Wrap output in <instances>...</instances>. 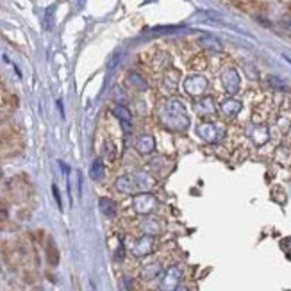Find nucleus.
<instances>
[{
    "mask_svg": "<svg viewBox=\"0 0 291 291\" xmlns=\"http://www.w3.org/2000/svg\"><path fill=\"white\" fill-rule=\"evenodd\" d=\"M156 186V177L150 175L148 172H132L120 175L114 181V188L118 193L124 195H138V193H146Z\"/></svg>",
    "mask_w": 291,
    "mask_h": 291,
    "instance_id": "nucleus-2",
    "label": "nucleus"
},
{
    "mask_svg": "<svg viewBox=\"0 0 291 291\" xmlns=\"http://www.w3.org/2000/svg\"><path fill=\"white\" fill-rule=\"evenodd\" d=\"M179 81H181V72L177 68H166L163 75V90L166 93H173L177 90Z\"/></svg>",
    "mask_w": 291,
    "mask_h": 291,
    "instance_id": "nucleus-10",
    "label": "nucleus"
},
{
    "mask_svg": "<svg viewBox=\"0 0 291 291\" xmlns=\"http://www.w3.org/2000/svg\"><path fill=\"white\" fill-rule=\"evenodd\" d=\"M221 86L229 95H236L239 91V86H241V77L237 73L236 68H227V70L221 72Z\"/></svg>",
    "mask_w": 291,
    "mask_h": 291,
    "instance_id": "nucleus-6",
    "label": "nucleus"
},
{
    "mask_svg": "<svg viewBox=\"0 0 291 291\" xmlns=\"http://www.w3.org/2000/svg\"><path fill=\"white\" fill-rule=\"evenodd\" d=\"M45 255H47V263L50 266H57L61 261V254H59V248L57 245L54 243V239H49L47 245H45Z\"/></svg>",
    "mask_w": 291,
    "mask_h": 291,
    "instance_id": "nucleus-14",
    "label": "nucleus"
},
{
    "mask_svg": "<svg viewBox=\"0 0 291 291\" xmlns=\"http://www.w3.org/2000/svg\"><path fill=\"white\" fill-rule=\"evenodd\" d=\"M2 104H4V97H2V95H0V106H2Z\"/></svg>",
    "mask_w": 291,
    "mask_h": 291,
    "instance_id": "nucleus-26",
    "label": "nucleus"
},
{
    "mask_svg": "<svg viewBox=\"0 0 291 291\" xmlns=\"http://www.w3.org/2000/svg\"><path fill=\"white\" fill-rule=\"evenodd\" d=\"M197 134L205 143H218L225 136V129L218 122H202L197 127Z\"/></svg>",
    "mask_w": 291,
    "mask_h": 291,
    "instance_id": "nucleus-3",
    "label": "nucleus"
},
{
    "mask_svg": "<svg viewBox=\"0 0 291 291\" xmlns=\"http://www.w3.org/2000/svg\"><path fill=\"white\" fill-rule=\"evenodd\" d=\"M104 156H106V159H109V161H113L114 157H116V148H114V145L111 141H106V145H104Z\"/></svg>",
    "mask_w": 291,
    "mask_h": 291,
    "instance_id": "nucleus-21",
    "label": "nucleus"
},
{
    "mask_svg": "<svg viewBox=\"0 0 291 291\" xmlns=\"http://www.w3.org/2000/svg\"><path fill=\"white\" fill-rule=\"evenodd\" d=\"M7 220V209L6 205H0V223Z\"/></svg>",
    "mask_w": 291,
    "mask_h": 291,
    "instance_id": "nucleus-24",
    "label": "nucleus"
},
{
    "mask_svg": "<svg viewBox=\"0 0 291 291\" xmlns=\"http://www.w3.org/2000/svg\"><path fill=\"white\" fill-rule=\"evenodd\" d=\"M104 175H106V170H104V163L100 159H95L91 164V170H90V177L93 181H102Z\"/></svg>",
    "mask_w": 291,
    "mask_h": 291,
    "instance_id": "nucleus-20",
    "label": "nucleus"
},
{
    "mask_svg": "<svg viewBox=\"0 0 291 291\" xmlns=\"http://www.w3.org/2000/svg\"><path fill=\"white\" fill-rule=\"evenodd\" d=\"M199 45H200V49L209 50V52H221V50H223V45L220 43V39L215 38V36H209V34L202 36V38L199 39Z\"/></svg>",
    "mask_w": 291,
    "mask_h": 291,
    "instance_id": "nucleus-15",
    "label": "nucleus"
},
{
    "mask_svg": "<svg viewBox=\"0 0 291 291\" xmlns=\"http://www.w3.org/2000/svg\"><path fill=\"white\" fill-rule=\"evenodd\" d=\"M154 248H156V237L143 234L132 245V255H136V257H146V255H150L154 252Z\"/></svg>",
    "mask_w": 291,
    "mask_h": 291,
    "instance_id": "nucleus-8",
    "label": "nucleus"
},
{
    "mask_svg": "<svg viewBox=\"0 0 291 291\" xmlns=\"http://www.w3.org/2000/svg\"><path fill=\"white\" fill-rule=\"evenodd\" d=\"M159 122L164 129L173 132H182L189 127V116L182 100L168 98L159 108Z\"/></svg>",
    "mask_w": 291,
    "mask_h": 291,
    "instance_id": "nucleus-1",
    "label": "nucleus"
},
{
    "mask_svg": "<svg viewBox=\"0 0 291 291\" xmlns=\"http://www.w3.org/2000/svg\"><path fill=\"white\" fill-rule=\"evenodd\" d=\"M172 291H189V290L186 288V286H177V288H175V290H172Z\"/></svg>",
    "mask_w": 291,
    "mask_h": 291,
    "instance_id": "nucleus-25",
    "label": "nucleus"
},
{
    "mask_svg": "<svg viewBox=\"0 0 291 291\" xmlns=\"http://www.w3.org/2000/svg\"><path fill=\"white\" fill-rule=\"evenodd\" d=\"M182 88H184V91L188 93L189 97L200 98V97H204L205 91H207V88H209V81H207L204 75L195 73V75L186 77V81H184Z\"/></svg>",
    "mask_w": 291,
    "mask_h": 291,
    "instance_id": "nucleus-5",
    "label": "nucleus"
},
{
    "mask_svg": "<svg viewBox=\"0 0 291 291\" xmlns=\"http://www.w3.org/2000/svg\"><path fill=\"white\" fill-rule=\"evenodd\" d=\"M113 114L120 120V122H122V125H125V127H127V130L130 129L132 114H130V111L125 108V106H116V108H113Z\"/></svg>",
    "mask_w": 291,
    "mask_h": 291,
    "instance_id": "nucleus-17",
    "label": "nucleus"
},
{
    "mask_svg": "<svg viewBox=\"0 0 291 291\" xmlns=\"http://www.w3.org/2000/svg\"><path fill=\"white\" fill-rule=\"evenodd\" d=\"M268 82H270V86H273L275 90H282V91H286V90H288V88H286V84L280 81L279 77H270Z\"/></svg>",
    "mask_w": 291,
    "mask_h": 291,
    "instance_id": "nucleus-23",
    "label": "nucleus"
},
{
    "mask_svg": "<svg viewBox=\"0 0 291 291\" xmlns=\"http://www.w3.org/2000/svg\"><path fill=\"white\" fill-rule=\"evenodd\" d=\"M159 207V200L156 199V195L152 193H138L134 195V199H132V209H134V213H138V215H152L154 211Z\"/></svg>",
    "mask_w": 291,
    "mask_h": 291,
    "instance_id": "nucleus-4",
    "label": "nucleus"
},
{
    "mask_svg": "<svg viewBox=\"0 0 291 291\" xmlns=\"http://www.w3.org/2000/svg\"><path fill=\"white\" fill-rule=\"evenodd\" d=\"M181 279H182V268L175 264V266H170V268L164 272L161 280V290L163 291H172L175 290L177 286H181Z\"/></svg>",
    "mask_w": 291,
    "mask_h": 291,
    "instance_id": "nucleus-7",
    "label": "nucleus"
},
{
    "mask_svg": "<svg viewBox=\"0 0 291 291\" xmlns=\"http://www.w3.org/2000/svg\"><path fill=\"white\" fill-rule=\"evenodd\" d=\"M159 264H148V266H146L145 268V273H143V277H145V279H154V277H156L157 273H159Z\"/></svg>",
    "mask_w": 291,
    "mask_h": 291,
    "instance_id": "nucleus-22",
    "label": "nucleus"
},
{
    "mask_svg": "<svg viewBox=\"0 0 291 291\" xmlns=\"http://www.w3.org/2000/svg\"><path fill=\"white\" fill-rule=\"evenodd\" d=\"M127 81H129L130 86L136 88L138 91H146V88H148V84L145 82V79H143L140 73H136V72H130L129 75H127Z\"/></svg>",
    "mask_w": 291,
    "mask_h": 291,
    "instance_id": "nucleus-19",
    "label": "nucleus"
},
{
    "mask_svg": "<svg viewBox=\"0 0 291 291\" xmlns=\"http://www.w3.org/2000/svg\"><path fill=\"white\" fill-rule=\"evenodd\" d=\"M134 150L141 156H150L156 150V140L150 134H141L134 141Z\"/></svg>",
    "mask_w": 291,
    "mask_h": 291,
    "instance_id": "nucleus-9",
    "label": "nucleus"
},
{
    "mask_svg": "<svg viewBox=\"0 0 291 291\" xmlns=\"http://www.w3.org/2000/svg\"><path fill=\"white\" fill-rule=\"evenodd\" d=\"M241 108H243V104L232 97L227 98V100H223V102L220 104V111L225 118H234V116H237L239 111H241Z\"/></svg>",
    "mask_w": 291,
    "mask_h": 291,
    "instance_id": "nucleus-11",
    "label": "nucleus"
},
{
    "mask_svg": "<svg viewBox=\"0 0 291 291\" xmlns=\"http://www.w3.org/2000/svg\"><path fill=\"white\" fill-rule=\"evenodd\" d=\"M195 109L200 116H211V114L216 113V104L211 97H200V100L195 104Z\"/></svg>",
    "mask_w": 291,
    "mask_h": 291,
    "instance_id": "nucleus-13",
    "label": "nucleus"
},
{
    "mask_svg": "<svg viewBox=\"0 0 291 291\" xmlns=\"http://www.w3.org/2000/svg\"><path fill=\"white\" fill-rule=\"evenodd\" d=\"M250 138H252V141L255 143L257 146H261V145H264L266 141H268V138H270V130H268V127L266 125H263V124H255V125H252L250 127Z\"/></svg>",
    "mask_w": 291,
    "mask_h": 291,
    "instance_id": "nucleus-12",
    "label": "nucleus"
},
{
    "mask_svg": "<svg viewBox=\"0 0 291 291\" xmlns=\"http://www.w3.org/2000/svg\"><path fill=\"white\" fill-rule=\"evenodd\" d=\"M141 231L146 236H154L156 237L159 232H161V223L156 220V218H146L143 223H141Z\"/></svg>",
    "mask_w": 291,
    "mask_h": 291,
    "instance_id": "nucleus-16",
    "label": "nucleus"
},
{
    "mask_svg": "<svg viewBox=\"0 0 291 291\" xmlns=\"http://www.w3.org/2000/svg\"><path fill=\"white\" fill-rule=\"evenodd\" d=\"M98 207H100V211H102L108 218H113V216L116 215V204H114V200H111L109 197H102V199L98 200Z\"/></svg>",
    "mask_w": 291,
    "mask_h": 291,
    "instance_id": "nucleus-18",
    "label": "nucleus"
}]
</instances>
